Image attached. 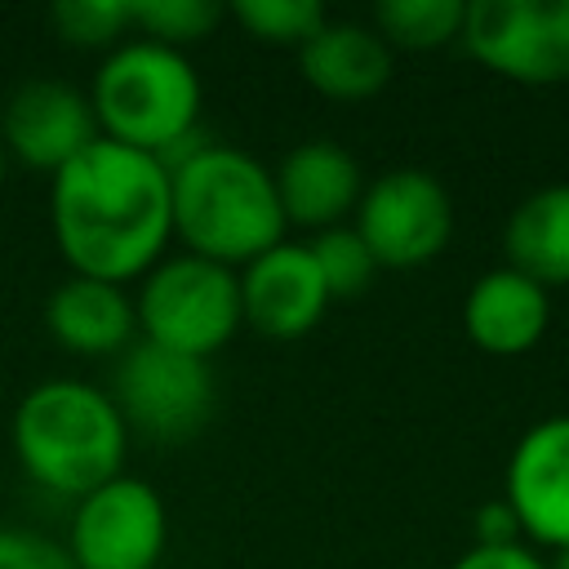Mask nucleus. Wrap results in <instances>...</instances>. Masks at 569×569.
<instances>
[{
    "label": "nucleus",
    "mask_w": 569,
    "mask_h": 569,
    "mask_svg": "<svg viewBox=\"0 0 569 569\" xmlns=\"http://www.w3.org/2000/svg\"><path fill=\"white\" fill-rule=\"evenodd\" d=\"M49 213L76 276L124 284L151 271L173 236L169 169L151 151L98 138L53 173Z\"/></svg>",
    "instance_id": "nucleus-1"
},
{
    "label": "nucleus",
    "mask_w": 569,
    "mask_h": 569,
    "mask_svg": "<svg viewBox=\"0 0 569 569\" xmlns=\"http://www.w3.org/2000/svg\"><path fill=\"white\" fill-rule=\"evenodd\" d=\"M169 169L173 231L213 262H253L284 236L276 178L240 147L196 142Z\"/></svg>",
    "instance_id": "nucleus-2"
},
{
    "label": "nucleus",
    "mask_w": 569,
    "mask_h": 569,
    "mask_svg": "<svg viewBox=\"0 0 569 569\" xmlns=\"http://www.w3.org/2000/svg\"><path fill=\"white\" fill-rule=\"evenodd\" d=\"M129 427L111 391L84 378L36 382L13 409V449L27 476L53 493L84 498L102 480L120 476Z\"/></svg>",
    "instance_id": "nucleus-3"
},
{
    "label": "nucleus",
    "mask_w": 569,
    "mask_h": 569,
    "mask_svg": "<svg viewBox=\"0 0 569 569\" xmlns=\"http://www.w3.org/2000/svg\"><path fill=\"white\" fill-rule=\"evenodd\" d=\"M93 116L102 138L169 156L200 120V76L187 53L156 40H124L93 76Z\"/></svg>",
    "instance_id": "nucleus-4"
},
{
    "label": "nucleus",
    "mask_w": 569,
    "mask_h": 569,
    "mask_svg": "<svg viewBox=\"0 0 569 569\" xmlns=\"http://www.w3.org/2000/svg\"><path fill=\"white\" fill-rule=\"evenodd\" d=\"M138 329L142 338L173 347L182 356L209 360L244 320L240 311V276L227 262L178 253L160 258L138 289Z\"/></svg>",
    "instance_id": "nucleus-5"
},
{
    "label": "nucleus",
    "mask_w": 569,
    "mask_h": 569,
    "mask_svg": "<svg viewBox=\"0 0 569 569\" xmlns=\"http://www.w3.org/2000/svg\"><path fill=\"white\" fill-rule=\"evenodd\" d=\"M213 369L200 356H182L151 338L124 347L111 373V400L124 422L151 440H191L213 418Z\"/></svg>",
    "instance_id": "nucleus-6"
},
{
    "label": "nucleus",
    "mask_w": 569,
    "mask_h": 569,
    "mask_svg": "<svg viewBox=\"0 0 569 569\" xmlns=\"http://www.w3.org/2000/svg\"><path fill=\"white\" fill-rule=\"evenodd\" d=\"M458 40L507 80H569V0H471Z\"/></svg>",
    "instance_id": "nucleus-7"
},
{
    "label": "nucleus",
    "mask_w": 569,
    "mask_h": 569,
    "mask_svg": "<svg viewBox=\"0 0 569 569\" xmlns=\"http://www.w3.org/2000/svg\"><path fill=\"white\" fill-rule=\"evenodd\" d=\"M164 538L169 516L160 493L120 471L76 502L67 556L76 569H156Z\"/></svg>",
    "instance_id": "nucleus-8"
},
{
    "label": "nucleus",
    "mask_w": 569,
    "mask_h": 569,
    "mask_svg": "<svg viewBox=\"0 0 569 569\" xmlns=\"http://www.w3.org/2000/svg\"><path fill=\"white\" fill-rule=\"evenodd\" d=\"M356 231L378 267H418L449 244L453 200L427 169H387L360 191Z\"/></svg>",
    "instance_id": "nucleus-9"
},
{
    "label": "nucleus",
    "mask_w": 569,
    "mask_h": 569,
    "mask_svg": "<svg viewBox=\"0 0 569 569\" xmlns=\"http://www.w3.org/2000/svg\"><path fill=\"white\" fill-rule=\"evenodd\" d=\"M98 116L89 93H80L67 80H22L0 116V142L9 156H18L31 169L58 173L71 164L89 142H98Z\"/></svg>",
    "instance_id": "nucleus-10"
},
{
    "label": "nucleus",
    "mask_w": 569,
    "mask_h": 569,
    "mask_svg": "<svg viewBox=\"0 0 569 569\" xmlns=\"http://www.w3.org/2000/svg\"><path fill=\"white\" fill-rule=\"evenodd\" d=\"M502 502L516 511L520 533L556 551L569 547V413H551L516 440Z\"/></svg>",
    "instance_id": "nucleus-11"
},
{
    "label": "nucleus",
    "mask_w": 569,
    "mask_h": 569,
    "mask_svg": "<svg viewBox=\"0 0 569 569\" xmlns=\"http://www.w3.org/2000/svg\"><path fill=\"white\" fill-rule=\"evenodd\" d=\"M329 307V289L316 271V258L307 244H271L253 262H244L240 276V311L253 329L271 338H298L307 333Z\"/></svg>",
    "instance_id": "nucleus-12"
},
{
    "label": "nucleus",
    "mask_w": 569,
    "mask_h": 569,
    "mask_svg": "<svg viewBox=\"0 0 569 569\" xmlns=\"http://www.w3.org/2000/svg\"><path fill=\"white\" fill-rule=\"evenodd\" d=\"M271 178H276L284 222H302L316 231L338 227V218L351 213L360 204V191H365L356 156L329 138L298 142Z\"/></svg>",
    "instance_id": "nucleus-13"
},
{
    "label": "nucleus",
    "mask_w": 569,
    "mask_h": 569,
    "mask_svg": "<svg viewBox=\"0 0 569 569\" xmlns=\"http://www.w3.org/2000/svg\"><path fill=\"white\" fill-rule=\"evenodd\" d=\"M551 320V298L538 280H529L516 267L485 271L462 302V329L476 347L493 356H520L529 351Z\"/></svg>",
    "instance_id": "nucleus-14"
},
{
    "label": "nucleus",
    "mask_w": 569,
    "mask_h": 569,
    "mask_svg": "<svg viewBox=\"0 0 569 569\" xmlns=\"http://www.w3.org/2000/svg\"><path fill=\"white\" fill-rule=\"evenodd\" d=\"M44 325L62 347L84 356H107L133 342L138 311L120 284L93 276H67L44 302Z\"/></svg>",
    "instance_id": "nucleus-15"
},
{
    "label": "nucleus",
    "mask_w": 569,
    "mask_h": 569,
    "mask_svg": "<svg viewBox=\"0 0 569 569\" xmlns=\"http://www.w3.org/2000/svg\"><path fill=\"white\" fill-rule=\"evenodd\" d=\"M298 62H302L307 84L342 102L369 98L391 80V49L365 22H325L298 49Z\"/></svg>",
    "instance_id": "nucleus-16"
},
{
    "label": "nucleus",
    "mask_w": 569,
    "mask_h": 569,
    "mask_svg": "<svg viewBox=\"0 0 569 569\" xmlns=\"http://www.w3.org/2000/svg\"><path fill=\"white\" fill-rule=\"evenodd\" d=\"M507 267L525 271L529 280L569 284V182H551L516 204L502 231Z\"/></svg>",
    "instance_id": "nucleus-17"
},
{
    "label": "nucleus",
    "mask_w": 569,
    "mask_h": 569,
    "mask_svg": "<svg viewBox=\"0 0 569 569\" xmlns=\"http://www.w3.org/2000/svg\"><path fill=\"white\" fill-rule=\"evenodd\" d=\"M462 0H382L373 9V31L405 49H436L462 36Z\"/></svg>",
    "instance_id": "nucleus-18"
},
{
    "label": "nucleus",
    "mask_w": 569,
    "mask_h": 569,
    "mask_svg": "<svg viewBox=\"0 0 569 569\" xmlns=\"http://www.w3.org/2000/svg\"><path fill=\"white\" fill-rule=\"evenodd\" d=\"M222 13L227 9L218 0H129V22L142 31V40L169 44L178 53L187 44L213 36Z\"/></svg>",
    "instance_id": "nucleus-19"
},
{
    "label": "nucleus",
    "mask_w": 569,
    "mask_h": 569,
    "mask_svg": "<svg viewBox=\"0 0 569 569\" xmlns=\"http://www.w3.org/2000/svg\"><path fill=\"white\" fill-rule=\"evenodd\" d=\"M311 258H316V271L329 289V298H356L365 293V284L373 280L378 262L369 253V244L360 240L356 227H329V231H316V240L307 244Z\"/></svg>",
    "instance_id": "nucleus-20"
},
{
    "label": "nucleus",
    "mask_w": 569,
    "mask_h": 569,
    "mask_svg": "<svg viewBox=\"0 0 569 569\" xmlns=\"http://www.w3.org/2000/svg\"><path fill=\"white\" fill-rule=\"evenodd\" d=\"M231 18L249 27V36L271 40V44H307L329 18L320 0H236Z\"/></svg>",
    "instance_id": "nucleus-21"
},
{
    "label": "nucleus",
    "mask_w": 569,
    "mask_h": 569,
    "mask_svg": "<svg viewBox=\"0 0 569 569\" xmlns=\"http://www.w3.org/2000/svg\"><path fill=\"white\" fill-rule=\"evenodd\" d=\"M49 22L71 44H116L129 22V0H62L49 9Z\"/></svg>",
    "instance_id": "nucleus-22"
},
{
    "label": "nucleus",
    "mask_w": 569,
    "mask_h": 569,
    "mask_svg": "<svg viewBox=\"0 0 569 569\" xmlns=\"http://www.w3.org/2000/svg\"><path fill=\"white\" fill-rule=\"evenodd\" d=\"M0 569H76V565L67 547H58L53 538L36 529L0 525Z\"/></svg>",
    "instance_id": "nucleus-23"
},
{
    "label": "nucleus",
    "mask_w": 569,
    "mask_h": 569,
    "mask_svg": "<svg viewBox=\"0 0 569 569\" xmlns=\"http://www.w3.org/2000/svg\"><path fill=\"white\" fill-rule=\"evenodd\" d=\"M453 569H547L529 547L520 542H498V547H471L467 556L453 560Z\"/></svg>",
    "instance_id": "nucleus-24"
},
{
    "label": "nucleus",
    "mask_w": 569,
    "mask_h": 569,
    "mask_svg": "<svg viewBox=\"0 0 569 569\" xmlns=\"http://www.w3.org/2000/svg\"><path fill=\"white\" fill-rule=\"evenodd\" d=\"M516 533H520V525H516V511H511L502 498H493V502H485V507L476 511V542H480V547L516 542Z\"/></svg>",
    "instance_id": "nucleus-25"
},
{
    "label": "nucleus",
    "mask_w": 569,
    "mask_h": 569,
    "mask_svg": "<svg viewBox=\"0 0 569 569\" xmlns=\"http://www.w3.org/2000/svg\"><path fill=\"white\" fill-rule=\"evenodd\" d=\"M547 569H569V547H560V551H556V560H551Z\"/></svg>",
    "instance_id": "nucleus-26"
},
{
    "label": "nucleus",
    "mask_w": 569,
    "mask_h": 569,
    "mask_svg": "<svg viewBox=\"0 0 569 569\" xmlns=\"http://www.w3.org/2000/svg\"><path fill=\"white\" fill-rule=\"evenodd\" d=\"M4 173H9V151H4V142H0V182H4Z\"/></svg>",
    "instance_id": "nucleus-27"
}]
</instances>
